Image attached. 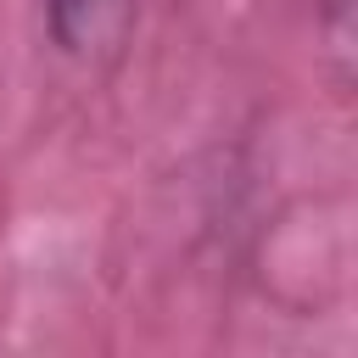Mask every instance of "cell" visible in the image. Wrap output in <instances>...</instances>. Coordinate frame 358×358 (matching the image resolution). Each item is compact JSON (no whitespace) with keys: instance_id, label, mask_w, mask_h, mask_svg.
<instances>
[{"instance_id":"obj_1","label":"cell","mask_w":358,"mask_h":358,"mask_svg":"<svg viewBox=\"0 0 358 358\" xmlns=\"http://www.w3.org/2000/svg\"><path fill=\"white\" fill-rule=\"evenodd\" d=\"M112 11H117V0H45V22H50V39L62 45V50H90L101 34H106V22H112Z\"/></svg>"},{"instance_id":"obj_2","label":"cell","mask_w":358,"mask_h":358,"mask_svg":"<svg viewBox=\"0 0 358 358\" xmlns=\"http://www.w3.org/2000/svg\"><path fill=\"white\" fill-rule=\"evenodd\" d=\"M319 28H324V45L336 56V78L347 84L352 78V39H358V0H319Z\"/></svg>"}]
</instances>
